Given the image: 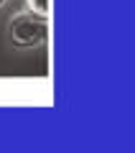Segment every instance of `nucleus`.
Instances as JSON below:
<instances>
[{"instance_id":"obj_1","label":"nucleus","mask_w":135,"mask_h":153,"mask_svg":"<svg viewBox=\"0 0 135 153\" xmlns=\"http://www.w3.org/2000/svg\"><path fill=\"white\" fill-rule=\"evenodd\" d=\"M8 41L13 49L21 51H31V49H41L49 41V18L33 16V13L23 10L8 21Z\"/></svg>"},{"instance_id":"obj_2","label":"nucleus","mask_w":135,"mask_h":153,"mask_svg":"<svg viewBox=\"0 0 135 153\" xmlns=\"http://www.w3.org/2000/svg\"><path fill=\"white\" fill-rule=\"evenodd\" d=\"M26 10L33 16L49 18L51 16V0H26Z\"/></svg>"},{"instance_id":"obj_3","label":"nucleus","mask_w":135,"mask_h":153,"mask_svg":"<svg viewBox=\"0 0 135 153\" xmlns=\"http://www.w3.org/2000/svg\"><path fill=\"white\" fill-rule=\"evenodd\" d=\"M5 3H8V0H0V8H3V5H5Z\"/></svg>"}]
</instances>
